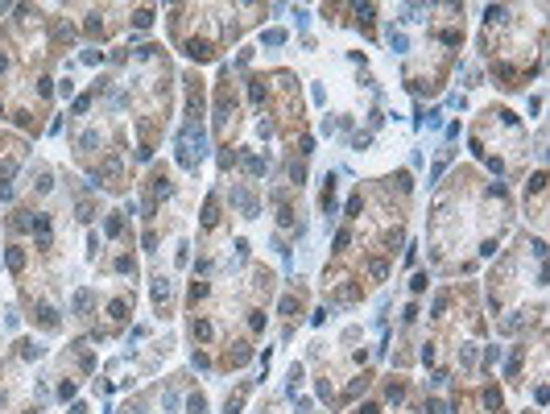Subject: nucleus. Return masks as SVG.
I'll list each match as a JSON object with an SVG mask.
<instances>
[{"mask_svg": "<svg viewBox=\"0 0 550 414\" xmlns=\"http://www.w3.org/2000/svg\"><path fill=\"white\" fill-rule=\"evenodd\" d=\"M203 154H207V137H203V129H199V124L191 120V124H186V129L178 133V162H182L186 170H195Z\"/></svg>", "mask_w": 550, "mask_h": 414, "instance_id": "1", "label": "nucleus"}, {"mask_svg": "<svg viewBox=\"0 0 550 414\" xmlns=\"http://www.w3.org/2000/svg\"><path fill=\"white\" fill-rule=\"evenodd\" d=\"M232 203L236 207H244V215H256V199L249 191H240V187H232Z\"/></svg>", "mask_w": 550, "mask_h": 414, "instance_id": "2", "label": "nucleus"}, {"mask_svg": "<svg viewBox=\"0 0 550 414\" xmlns=\"http://www.w3.org/2000/svg\"><path fill=\"white\" fill-rule=\"evenodd\" d=\"M186 54H191V58H199V62H207L215 50H211V42H199V38H195V42H186Z\"/></svg>", "mask_w": 550, "mask_h": 414, "instance_id": "3", "label": "nucleus"}, {"mask_svg": "<svg viewBox=\"0 0 550 414\" xmlns=\"http://www.w3.org/2000/svg\"><path fill=\"white\" fill-rule=\"evenodd\" d=\"M249 356H252V352H249V344H232L228 356H224V364H232V369H236V364H244Z\"/></svg>", "mask_w": 550, "mask_h": 414, "instance_id": "4", "label": "nucleus"}, {"mask_svg": "<svg viewBox=\"0 0 550 414\" xmlns=\"http://www.w3.org/2000/svg\"><path fill=\"white\" fill-rule=\"evenodd\" d=\"M215 224H219V199L211 195V199L203 203V228H215Z\"/></svg>", "mask_w": 550, "mask_h": 414, "instance_id": "5", "label": "nucleus"}, {"mask_svg": "<svg viewBox=\"0 0 550 414\" xmlns=\"http://www.w3.org/2000/svg\"><path fill=\"white\" fill-rule=\"evenodd\" d=\"M38 323H42V327H46V331H54V327H58V310H54V307H46V303H42V307H38Z\"/></svg>", "mask_w": 550, "mask_h": 414, "instance_id": "6", "label": "nucleus"}, {"mask_svg": "<svg viewBox=\"0 0 550 414\" xmlns=\"http://www.w3.org/2000/svg\"><path fill=\"white\" fill-rule=\"evenodd\" d=\"M133 25L137 29H149V25H153V8H137V13H133Z\"/></svg>", "mask_w": 550, "mask_h": 414, "instance_id": "7", "label": "nucleus"}, {"mask_svg": "<svg viewBox=\"0 0 550 414\" xmlns=\"http://www.w3.org/2000/svg\"><path fill=\"white\" fill-rule=\"evenodd\" d=\"M91 303H96L91 290H79V294H75V310H91Z\"/></svg>", "mask_w": 550, "mask_h": 414, "instance_id": "8", "label": "nucleus"}, {"mask_svg": "<svg viewBox=\"0 0 550 414\" xmlns=\"http://www.w3.org/2000/svg\"><path fill=\"white\" fill-rule=\"evenodd\" d=\"M186 410H191V414H203V410H207V402H203V394H191V402H186Z\"/></svg>", "mask_w": 550, "mask_h": 414, "instance_id": "9", "label": "nucleus"}, {"mask_svg": "<svg viewBox=\"0 0 550 414\" xmlns=\"http://www.w3.org/2000/svg\"><path fill=\"white\" fill-rule=\"evenodd\" d=\"M195 340H211V323H207V319L195 323Z\"/></svg>", "mask_w": 550, "mask_h": 414, "instance_id": "10", "label": "nucleus"}, {"mask_svg": "<svg viewBox=\"0 0 550 414\" xmlns=\"http://www.w3.org/2000/svg\"><path fill=\"white\" fill-rule=\"evenodd\" d=\"M368 273H372V278H385V273H389V265H385V261H377V257H372V261H368Z\"/></svg>", "mask_w": 550, "mask_h": 414, "instance_id": "11", "label": "nucleus"}, {"mask_svg": "<svg viewBox=\"0 0 550 414\" xmlns=\"http://www.w3.org/2000/svg\"><path fill=\"white\" fill-rule=\"evenodd\" d=\"M124 232V220L120 215H108V236H120Z\"/></svg>", "mask_w": 550, "mask_h": 414, "instance_id": "12", "label": "nucleus"}, {"mask_svg": "<svg viewBox=\"0 0 550 414\" xmlns=\"http://www.w3.org/2000/svg\"><path fill=\"white\" fill-rule=\"evenodd\" d=\"M8 265L21 269V265H25V253H21V249H8Z\"/></svg>", "mask_w": 550, "mask_h": 414, "instance_id": "13", "label": "nucleus"}, {"mask_svg": "<svg viewBox=\"0 0 550 414\" xmlns=\"http://www.w3.org/2000/svg\"><path fill=\"white\" fill-rule=\"evenodd\" d=\"M244 170H249V174H261L265 162H261V157H244Z\"/></svg>", "mask_w": 550, "mask_h": 414, "instance_id": "14", "label": "nucleus"}, {"mask_svg": "<svg viewBox=\"0 0 550 414\" xmlns=\"http://www.w3.org/2000/svg\"><path fill=\"white\" fill-rule=\"evenodd\" d=\"M91 215H96V203L83 199V203H79V220H91Z\"/></svg>", "mask_w": 550, "mask_h": 414, "instance_id": "15", "label": "nucleus"}, {"mask_svg": "<svg viewBox=\"0 0 550 414\" xmlns=\"http://www.w3.org/2000/svg\"><path fill=\"white\" fill-rule=\"evenodd\" d=\"M265 42H269V46H282V42H286V29H269Z\"/></svg>", "mask_w": 550, "mask_h": 414, "instance_id": "16", "label": "nucleus"}, {"mask_svg": "<svg viewBox=\"0 0 550 414\" xmlns=\"http://www.w3.org/2000/svg\"><path fill=\"white\" fill-rule=\"evenodd\" d=\"M21 356H25V361H33V356H38V344H33V340H21Z\"/></svg>", "mask_w": 550, "mask_h": 414, "instance_id": "17", "label": "nucleus"}, {"mask_svg": "<svg viewBox=\"0 0 550 414\" xmlns=\"http://www.w3.org/2000/svg\"><path fill=\"white\" fill-rule=\"evenodd\" d=\"M166 294H170V286L166 282H153V303H166Z\"/></svg>", "mask_w": 550, "mask_h": 414, "instance_id": "18", "label": "nucleus"}, {"mask_svg": "<svg viewBox=\"0 0 550 414\" xmlns=\"http://www.w3.org/2000/svg\"><path fill=\"white\" fill-rule=\"evenodd\" d=\"M294 310H298V298L286 294V298H282V315H294Z\"/></svg>", "mask_w": 550, "mask_h": 414, "instance_id": "19", "label": "nucleus"}, {"mask_svg": "<svg viewBox=\"0 0 550 414\" xmlns=\"http://www.w3.org/2000/svg\"><path fill=\"white\" fill-rule=\"evenodd\" d=\"M389 46H393L397 54H401V50H405V38H401V33H397V29H389Z\"/></svg>", "mask_w": 550, "mask_h": 414, "instance_id": "20", "label": "nucleus"}, {"mask_svg": "<svg viewBox=\"0 0 550 414\" xmlns=\"http://www.w3.org/2000/svg\"><path fill=\"white\" fill-rule=\"evenodd\" d=\"M112 319H128V303H112Z\"/></svg>", "mask_w": 550, "mask_h": 414, "instance_id": "21", "label": "nucleus"}, {"mask_svg": "<svg viewBox=\"0 0 550 414\" xmlns=\"http://www.w3.org/2000/svg\"><path fill=\"white\" fill-rule=\"evenodd\" d=\"M277 220H282V224H286V228H290V224H294V211H290V207H286V203H282V211H277Z\"/></svg>", "mask_w": 550, "mask_h": 414, "instance_id": "22", "label": "nucleus"}, {"mask_svg": "<svg viewBox=\"0 0 550 414\" xmlns=\"http://www.w3.org/2000/svg\"><path fill=\"white\" fill-rule=\"evenodd\" d=\"M203 294H207V286H203V282H195V286H191V303H199Z\"/></svg>", "mask_w": 550, "mask_h": 414, "instance_id": "23", "label": "nucleus"}, {"mask_svg": "<svg viewBox=\"0 0 550 414\" xmlns=\"http://www.w3.org/2000/svg\"><path fill=\"white\" fill-rule=\"evenodd\" d=\"M356 414H377V406H372V402H368V406H360Z\"/></svg>", "mask_w": 550, "mask_h": 414, "instance_id": "24", "label": "nucleus"}]
</instances>
